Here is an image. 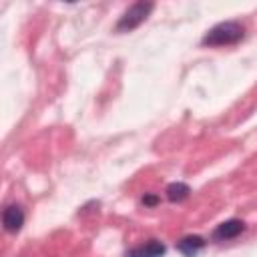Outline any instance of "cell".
I'll list each match as a JSON object with an SVG mask.
<instances>
[{
	"label": "cell",
	"instance_id": "obj_4",
	"mask_svg": "<svg viewBox=\"0 0 257 257\" xmlns=\"http://www.w3.org/2000/svg\"><path fill=\"white\" fill-rule=\"evenodd\" d=\"M165 251H167V247L161 241L151 239V241H147V243H143L139 247L128 249L126 251V257H163Z\"/></svg>",
	"mask_w": 257,
	"mask_h": 257
},
{
	"label": "cell",
	"instance_id": "obj_5",
	"mask_svg": "<svg viewBox=\"0 0 257 257\" xmlns=\"http://www.w3.org/2000/svg\"><path fill=\"white\" fill-rule=\"evenodd\" d=\"M245 231V223L239 221V219H229L225 223H221L215 231H213V239L215 241H227V239H233L237 237L239 233Z\"/></svg>",
	"mask_w": 257,
	"mask_h": 257
},
{
	"label": "cell",
	"instance_id": "obj_3",
	"mask_svg": "<svg viewBox=\"0 0 257 257\" xmlns=\"http://www.w3.org/2000/svg\"><path fill=\"white\" fill-rule=\"evenodd\" d=\"M2 223L8 233H18L24 225V213L18 205H8L2 213Z\"/></svg>",
	"mask_w": 257,
	"mask_h": 257
},
{
	"label": "cell",
	"instance_id": "obj_2",
	"mask_svg": "<svg viewBox=\"0 0 257 257\" xmlns=\"http://www.w3.org/2000/svg\"><path fill=\"white\" fill-rule=\"evenodd\" d=\"M153 6H155L153 2H137V4H133V6L120 16V20H118V24H116V30H118V32H128V30L137 28L141 22L147 20V16L151 14Z\"/></svg>",
	"mask_w": 257,
	"mask_h": 257
},
{
	"label": "cell",
	"instance_id": "obj_8",
	"mask_svg": "<svg viewBox=\"0 0 257 257\" xmlns=\"http://www.w3.org/2000/svg\"><path fill=\"white\" fill-rule=\"evenodd\" d=\"M157 201H159V199H157L155 195H145V197H143V203H145V205H155Z\"/></svg>",
	"mask_w": 257,
	"mask_h": 257
},
{
	"label": "cell",
	"instance_id": "obj_7",
	"mask_svg": "<svg viewBox=\"0 0 257 257\" xmlns=\"http://www.w3.org/2000/svg\"><path fill=\"white\" fill-rule=\"evenodd\" d=\"M189 193H191V189H189L185 183H171V185L167 187V199L173 201V203L185 201V199L189 197Z\"/></svg>",
	"mask_w": 257,
	"mask_h": 257
},
{
	"label": "cell",
	"instance_id": "obj_1",
	"mask_svg": "<svg viewBox=\"0 0 257 257\" xmlns=\"http://www.w3.org/2000/svg\"><path fill=\"white\" fill-rule=\"evenodd\" d=\"M243 26L239 22H221L217 26H213L205 36H203V44L205 46H225V44H235L243 38Z\"/></svg>",
	"mask_w": 257,
	"mask_h": 257
},
{
	"label": "cell",
	"instance_id": "obj_6",
	"mask_svg": "<svg viewBox=\"0 0 257 257\" xmlns=\"http://www.w3.org/2000/svg\"><path fill=\"white\" fill-rule=\"evenodd\" d=\"M203 247H205V239H203V237H199V235L183 237V239L177 243V249H179L185 257H195Z\"/></svg>",
	"mask_w": 257,
	"mask_h": 257
}]
</instances>
